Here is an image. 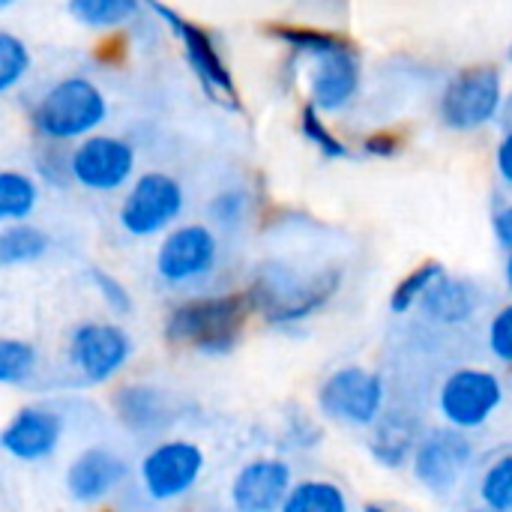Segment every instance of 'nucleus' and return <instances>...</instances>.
<instances>
[{"label":"nucleus","instance_id":"29","mask_svg":"<svg viewBox=\"0 0 512 512\" xmlns=\"http://www.w3.org/2000/svg\"><path fill=\"white\" fill-rule=\"evenodd\" d=\"M30 72V48L9 30H0V93H9Z\"/></svg>","mask_w":512,"mask_h":512},{"label":"nucleus","instance_id":"19","mask_svg":"<svg viewBox=\"0 0 512 512\" xmlns=\"http://www.w3.org/2000/svg\"><path fill=\"white\" fill-rule=\"evenodd\" d=\"M417 444L420 441H417L414 423L393 414V417H381V423L375 426V432L369 438V453L384 468H402L408 459H414Z\"/></svg>","mask_w":512,"mask_h":512},{"label":"nucleus","instance_id":"26","mask_svg":"<svg viewBox=\"0 0 512 512\" xmlns=\"http://www.w3.org/2000/svg\"><path fill=\"white\" fill-rule=\"evenodd\" d=\"M36 366H39V354L30 342L12 339V336L0 339V384H9V387L24 384L33 378Z\"/></svg>","mask_w":512,"mask_h":512},{"label":"nucleus","instance_id":"20","mask_svg":"<svg viewBox=\"0 0 512 512\" xmlns=\"http://www.w3.org/2000/svg\"><path fill=\"white\" fill-rule=\"evenodd\" d=\"M51 246V237L27 222L18 225H3L0 231V264L3 267H18V264H33L39 261Z\"/></svg>","mask_w":512,"mask_h":512},{"label":"nucleus","instance_id":"37","mask_svg":"<svg viewBox=\"0 0 512 512\" xmlns=\"http://www.w3.org/2000/svg\"><path fill=\"white\" fill-rule=\"evenodd\" d=\"M366 512H390V510H384V507H366Z\"/></svg>","mask_w":512,"mask_h":512},{"label":"nucleus","instance_id":"27","mask_svg":"<svg viewBox=\"0 0 512 512\" xmlns=\"http://www.w3.org/2000/svg\"><path fill=\"white\" fill-rule=\"evenodd\" d=\"M480 501L492 512H512V453L489 465L480 480Z\"/></svg>","mask_w":512,"mask_h":512},{"label":"nucleus","instance_id":"31","mask_svg":"<svg viewBox=\"0 0 512 512\" xmlns=\"http://www.w3.org/2000/svg\"><path fill=\"white\" fill-rule=\"evenodd\" d=\"M489 351L501 363L512 366V303L501 306L489 324Z\"/></svg>","mask_w":512,"mask_h":512},{"label":"nucleus","instance_id":"30","mask_svg":"<svg viewBox=\"0 0 512 512\" xmlns=\"http://www.w3.org/2000/svg\"><path fill=\"white\" fill-rule=\"evenodd\" d=\"M87 279L93 282V288L99 291V297L105 300V306H108L114 315H132V297H129L126 285H123L117 276H111V273L102 270V267H90V270H87Z\"/></svg>","mask_w":512,"mask_h":512},{"label":"nucleus","instance_id":"15","mask_svg":"<svg viewBox=\"0 0 512 512\" xmlns=\"http://www.w3.org/2000/svg\"><path fill=\"white\" fill-rule=\"evenodd\" d=\"M294 486L288 462L252 459L231 480V504L237 512H282Z\"/></svg>","mask_w":512,"mask_h":512},{"label":"nucleus","instance_id":"32","mask_svg":"<svg viewBox=\"0 0 512 512\" xmlns=\"http://www.w3.org/2000/svg\"><path fill=\"white\" fill-rule=\"evenodd\" d=\"M363 150L369 156H396L402 150V138L393 132H375V135L363 138Z\"/></svg>","mask_w":512,"mask_h":512},{"label":"nucleus","instance_id":"12","mask_svg":"<svg viewBox=\"0 0 512 512\" xmlns=\"http://www.w3.org/2000/svg\"><path fill=\"white\" fill-rule=\"evenodd\" d=\"M141 486L153 501H177L204 474V450L192 441H162L141 459Z\"/></svg>","mask_w":512,"mask_h":512},{"label":"nucleus","instance_id":"18","mask_svg":"<svg viewBox=\"0 0 512 512\" xmlns=\"http://www.w3.org/2000/svg\"><path fill=\"white\" fill-rule=\"evenodd\" d=\"M483 294L471 279H453L444 276L420 303V312L426 321L441 324V327H456L471 321L480 312Z\"/></svg>","mask_w":512,"mask_h":512},{"label":"nucleus","instance_id":"5","mask_svg":"<svg viewBox=\"0 0 512 512\" xmlns=\"http://www.w3.org/2000/svg\"><path fill=\"white\" fill-rule=\"evenodd\" d=\"M504 75L498 66L480 63L456 72L441 93V120L456 132H474L504 111Z\"/></svg>","mask_w":512,"mask_h":512},{"label":"nucleus","instance_id":"3","mask_svg":"<svg viewBox=\"0 0 512 512\" xmlns=\"http://www.w3.org/2000/svg\"><path fill=\"white\" fill-rule=\"evenodd\" d=\"M105 117V93L81 75L51 84L30 111V123L45 141H84L105 123Z\"/></svg>","mask_w":512,"mask_h":512},{"label":"nucleus","instance_id":"10","mask_svg":"<svg viewBox=\"0 0 512 512\" xmlns=\"http://www.w3.org/2000/svg\"><path fill=\"white\" fill-rule=\"evenodd\" d=\"M132 357V339L123 327L105 321L78 324L69 336V366L84 384H108Z\"/></svg>","mask_w":512,"mask_h":512},{"label":"nucleus","instance_id":"4","mask_svg":"<svg viewBox=\"0 0 512 512\" xmlns=\"http://www.w3.org/2000/svg\"><path fill=\"white\" fill-rule=\"evenodd\" d=\"M339 270H321L315 276H303L291 267L270 264L258 273L249 288L255 312H261L270 324H294L315 315L330 297L339 291Z\"/></svg>","mask_w":512,"mask_h":512},{"label":"nucleus","instance_id":"6","mask_svg":"<svg viewBox=\"0 0 512 512\" xmlns=\"http://www.w3.org/2000/svg\"><path fill=\"white\" fill-rule=\"evenodd\" d=\"M384 378L363 366H345L327 375L318 390V408L327 420L369 429L378 426L384 417Z\"/></svg>","mask_w":512,"mask_h":512},{"label":"nucleus","instance_id":"8","mask_svg":"<svg viewBox=\"0 0 512 512\" xmlns=\"http://www.w3.org/2000/svg\"><path fill=\"white\" fill-rule=\"evenodd\" d=\"M183 213V186L165 171H144L120 204V225L132 237H156Z\"/></svg>","mask_w":512,"mask_h":512},{"label":"nucleus","instance_id":"34","mask_svg":"<svg viewBox=\"0 0 512 512\" xmlns=\"http://www.w3.org/2000/svg\"><path fill=\"white\" fill-rule=\"evenodd\" d=\"M495 165H498V174L504 177V183L512 186V132H504V138L495 150Z\"/></svg>","mask_w":512,"mask_h":512},{"label":"nucleus","instance_id":"25","mask_svg":"<svg viewBox=\"0 0 512 512\" xmlns=\"http://www.w3.org/2000/svg\"><path fill=\"white\" fill-rule=\"evenodd\" d=\"M159 393L150 387H126L117 393V414L129 429H153L162 420V405H156Z\"/></svg>","mask_w":512,"mask_h":512},{"label":"nucleus","instance_id":"7","mask_svg":"<svg viewBox=\"0 0 512 512\" xmlns=\"http://www.w3.org/2000/svg\"><path fill=\"white\" fill-rule=\"evenodd\" d=\"M147 9L156 12V15L171 27V33L177 36V42H180V48H183V57H186L189 69L195 72L198 84L204 87V93H207L213 102H222V105H228V108H240V99H237V87H234L231 69L225 66V60H222V54H219L213 36H210L201 24L183 18V15H180L177 9H171V6L150 3Z\"/></svg>","mask_w":512,"mask_h":512},{"label":"nucleus","instance_id":"33","mask_svg":"<svg viewBox=\"0 0 512 512\" xmlns=\"http://www.w3.org/2000/svg\"><path fill=\"white\" fill-rule=\"evenodd\" d=\"M492 231H495V240L501 249H507L512 255V204H504L495 210L492 216Z\"/></svg>","mask_w":512,"mask_h":512},{"label":"nucleus","instance_id":"13","mask_svg":"<svg viewBox=\"0 0 512 512\" xmlns=\"http://www.w3.org/2000/svg\"><path fill=\"white\" fill-rule=\"evenodd\" d=\"M72 180L90 192H117L135 174V150L114 135H90L69 153Z\"/></svg>","mask_w":512,"mask_h":512},{"label":"nucleus","instance_id":"17","mask_svg":"<svg viewBox=\"0 0 512 512\" xmlns=\"http://www.w3.org/2000/svg\"><path fill=\"white\" fill-rule=\"evenodd\" d=\"M126 480H129V465L117 453L102 450V447L84 450L81 456L72 459L66 471V489L72 501L87 504V507L111 498Z\"/></svg>","mask_w":512,"mask_h":512},{"label":"nucleus","instance_id":"38","mask_svg":"<svg viewBox=\"0 0 512 512\" xmlns=\"http://www.w3.org/2000/svg\"><path fill=\"white\" fill-rule=\"evenodd\" d=\"M474 512H492V510H486V507H483V510H474Z\"/></svg>","mask_w":512,"mask_h":512},{"label":"nucleus","instance_id":"1","mask_svg":"<svg viewBox=\"0 0 512 512\" xmlns=\"http://www.w3.org/2000/svg\"><path fill=\"white\" fill-rule=\"evenodd\" d=\"M270 36L294 54L309 57V105L318 111H342L357 96L363 78L360 54L345 36L306 24H273Z\"/></svg>","mask_w":512,"mask_h":512},{"label":"nucleus","instance_id":"14","mask_svg":"<svg viewBox=\"0 0 512 512\" xmlns=\"http://www.w3.org/2000/svg\"><path fill=\"white\" fill-rule=\"evenodd\" d=\"M219 243L207 225L189 222L165 234L156 249V273L168 285H186L216 267Z\"/></svg>","mask_w":512,"mask_h":512},{"label":"nucleus","instance_id":"16","mask_svg":"<svg viewBox=\"0 0 512 512\" xmlns=\"http://www.w3.org/2000/svg\"><path fill=\"white\" fill-rule=\"evenodd\" d=\"M63 438V417L48 405H24L0 432V447L18 462H42L54 456Z\"/></svg>","mask_w":512,"mask_h":512},{"label":"nucleus","instance_id":"21","mask_svg":"<svg viewBox=\"0 0 512 512\" xmlns=\"http://www.w3.org/2000/svg\"><path fill=\"white\" fill-rule=\"evenodd\" d=\"M36 201H39V186L33 177L12 171V168L0 171V219L6 225L27 222Z\"/></svg>","mask_w":512,"mask_h":512},{"label":"nucleus","instance_id":"22","mask_svg":"<svg viewBox=\"0 0 512 512\" xmlns=\"http://www.w3.org/2000/svg\"><path fill=\"white\" fill-rule=\"evenodd\" d=\"M282 512H351L345 492L327 480H303L291 489Z\"/></svg>","mask_w":512,"mask_h":512},{"label":"nucleus","instance_id":"9","mask_svg":"<svg viewBox=\"0 0 512 512\" xmlns=\"http://www.w3.org/2000/svg\"><path fill=\"white\" fill-rule=\"evenodd\" d=\"M504 402V387L495 372L486 369H456L447 375L438 393L441 417L450 429L474 432L492 420V414Z\"/></svg>","mask_w":512,"mask_h":512},{"label":"nucleus","instance_id":"2","mask_svg":"<svg viewBox=\"0 0 512 512\" xmlns=\"http://www.w3.org/2000/svg\"><path fill=\"white\" fill-rule=\"evenodd\" d=\"M252 312L255 306L249 291L186 300L165 318V339L207 357H222L237 348Z\"/></svg>","mask_w":512,"mask_h":512},{"label":"nucleus","instance_id":"28","mask_svg":"<svg viewBox=\"0 0 512 512\" xmlns=\"http://www.w3.org/2000/svg\"><path fill=\"white\" fill-rule=\"evenodd\" d=\"M300 132H303V138L309 141V144H315L327 159H345L351 150H348V144L327 126V120L321 117V111L315 108V105H306L303 111H300Z\"/></svg>","mask_w":512,"mask_h":512},{"label":"nucleus","instance_id":"35","mask_svg":"<svg viewBox=\"0 0 512 512\" xmlns=\"http://www.w3.org/2000/svg\"><path fill=\"white\" fill-rule=\"evenodd\" d=\"M501 117H504V123H507V132H512V93L507 96V102H504V111H501Z\"/></svg>","mask_w":512,"mask_h":512},{"label":"nucleus","instance_id":"24","mask_svg":"<svg viewBox=\"0 0 512 512\" xmlns=\"http://www.w3.org/2000/svg\"><path fill=\"white\" fill-rule=\"evenodd\" d=\"M69 15L75 21H81L84 27H120V24H129L144 6L135 3V0H72L69 6Z\"/></svg>","mask_w":512,"mask_h":512},{"label":"nucleus","instance_id":"23","mask_svg":"<svg viewBox=\"0 0 512 512\" xmlns=\"http://www.w3.org/2000/svg\"><path fill=\"white\" fill-rule=\"evenodd\" d=\"M447 276V267L441 261H423L420 267H414L390 294V309L393 315H405L411 312L414 306L423 303V297Z\"/></svg>","mask_w":512,"mask_h":512},{"label":"nucleus","instance_id":"11","mask_svg":"<svg viewBox=\"0 0 512 512\" xmlns=\"http://www.w3.org/2000/svg\"><path fill=\"white\" fill-rule=\"evenodd\" d=\"M471 462H474L471 438L459 429L444 426V429H432L426 438H420L417 453L411 459V471L423 489H429L435 495H447L462 483Z\"/></svg>","mask_w":512,"mask_h":512},{"label":"nucleus","instance_id":"36","mask_svg":"<svg viewBox=\"0 0 512 512\" xmlns=\"http://www.w3.org/2000/svg\"><path fill=\"white\" fill-rule=\"evenodd\" d=\"M504 273H507V285H510L512 291V255L507 258V264H504Z\"/></svg>","mask_w":512,"mask_h":512}]
</instances>
